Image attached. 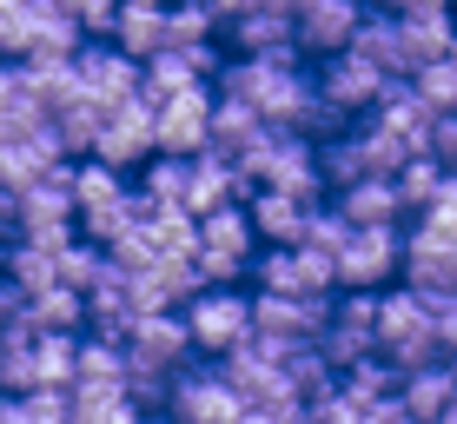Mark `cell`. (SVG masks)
Returning <instances> with one entry per match:
<instances>
[{"label":"cell","instance_id":"41","mask_svg":"<svg viewBox=\"0 0 457 424\" xmlns=\"http://www.w3.org/2000/svg\"><path fill=\"white\" fill-rule=\"evenodd\" d=\"M445 365H451V371H457V352H451V358H445Z\"/></svg>","mask_w":457,"mask_h":424},{"label":"cell","instance_id":"2","mask_svg":"<svg viewBox=\"0 0 457 424\" xmlns=\"http://www.w3.org/2000/svg\"><path fill=\"white\" fill-rule=\"evenodd\" d=\"M378 358L391 371H424V365H445L437 352V319H431V298L418 292H378Z\"/></svg>","mask_w":457,"mask_h":424},{"label":"cell","instance_id":"10","mask_svg":"<svg viewBox=\"0 0 457 424\" xmlns=\"http://www.w3.org/2000/svg\"><path fill=\"white\" fill-rule=\"evenodd\" d=\"M87 160L113 166L120 179H126V166H146V160H153V100H146V93H133L126 106H106L100 139H93Z\"/></svg>","mask_w":457,"mask_h":424},{"label":"cell","instance_id":"16","mask_svg":"<svg viewBox=\"0 0 457 424\" xmlns=\"http://www.w3.org/2000/svg\"><path fill=\"white\" fill-rule=\"evenodd\" d=\"M60 166H73V160H67V153H60V139H54V127L0 139V193H7V199H21L27 186L54 179Z\"/></svg>","mask_w":457,"mask_h":424},{"label":"cell","instance_id":"32","mask_svg":"<svg viewBox=\"0 0 457 424\" xmlns=\"http://www.w3.org/2000/svg\"><path fill=\"white\" fill-rule=\"evenodd\" d=\"M212 34H219L212 7H166V46L172 54H199V46H212Z\"/></svg>","mask_w":457,"mask_h":424},{"label":"cell","instance_id":"14","mask_svg":"<svg viewBox=\"0 0 457 424\" xmlns=\"http://www.w3.org/2000/svg\"><path fill=\"white\" fill-rule=\"evenodd\" d=\"M358 21H365L358 0H305V7H292V54L338 60L345 46H352Z\"/></svg>","mask_w":457,"mask_h":424},{"label":"cell","instance_id":"39","mask_svg":"<svg viewBox=\"0 0 457 424\" xmlns=\"http://www.w3.org/2000/svg\"><path fill=\"white\" fill-rule=\"evenodd\" d=\"M0 424H27V412H21V398H0Z\"/></svg>","mask_w":457,"mask_h":424},{"label":"cell","instance_id":"7","mask_svg":"<svg viewBox=\"0 0 457 424\" xmlns=\"http://www.w3.org/2000/svg\"><path fill=\"white\" fill-rule=\"evenodd\" d=\"M325 312L332 298H272V292H252V345L265 352H298V345H319L325 332Z\"/></svg>","mask_w":457,"mask_h":424},{"label":"cell","instance_id":"4","mask_svg":"<svg viewBox=\"0 0 457 424\" xmlns=\"http://www.w3.org/2000/svg\"><path fill=\"white\" fill-rule=\"evenodd\" d=\"M199 226V245H193V265L206 286H232V279L252 272V259H259V239H252V219L245 206L232 199V206H219L206 219H193Z\"/></svg>","mask_w":457,"mask_h":424},{"label":"cell","instance_id":"34","mask_svg":"<svg viewBox=\"0 0 457 424\" xmlns=\"http://www.w3.org/2000/svg\"><path fill=\"white\" fill-rule=\"evenodd\" d=\"M100 272H106V253H100V245H87V239H73L67 245V253H60V286H67V292H93V286H100Z\"/></svg>","mask_w":457,"mask_h":424},{"label":"cell","instance_id":"19","mask_svg":"<svg viewBox=\"0 0 457 424\" xmlns=\"http://www.w3.org/2000/svg\"><path fill=\"white\" fill-rule=\"evenodd\" d=\"M371 127L385 133L398 153H411V160H431V133H437V113H431V106H424V100H418V93L404 87V80L391 87L385 100H378Z\"/></svg>","mask_w":457,"mask_h":424},{"label":"cell","instance_id":"36","mask_svg":"<svg viewBox=\"0 0 457 424\" xmlns=\"http://www.w3.org/2000/svg\"><path fill=\"white\" fill-rule=\"evenodd\" d=\"M34 46V0H0V54H13V67Z\"/></svg>","mask_w":457,"mask_h":424},{"label":"cell","instance_id":"9","mask_svg":"<svg viewBox=\"0 0 457 424\" xmlns=\"http://www.w3.org/2000/svg\"><path fill=\"white\" fill-rule=\"evenodd\" d=\"M252 279H259V292H272V298H332L338 292V265L325 253H312V245L259 253L252 259Z\"/></svg>","mask_w":457,"mask_h":424},{"label":"cell","instance_id":"26","mask_svg":"<svg viewBox=\"0 0 457 424\" xmlns=\"http://www.w3.org/2000/svg\"><path fill=\"white\" fill-rule=\"evenodd\" d=\"M338 398L352 404L358 418H371V412H385V404L398 398V371H391L385 358H365V365L338 371Z\"/></svg>","mask_w":457,"mask_h":424},{"label":"cell","instance_id":"29","mask_svg":"<svg viewBox=\"0 0 457 424\" xmlns=\"http://www.w3.org/2000/svg\"><path fill=\"white\" fill-rule=\"evenodd\" d=\"M27 325H34V332L80 338V325H87V298H80V292H67V286H54V292L27 298Z\"/></svg>","mask_w":457,"mask_h":424},{"label":"cell","instance_id":"42","mask_svg":"<svg viewBox=\"0 0 457 424\" xmlns=\"http://www.w3.org/2000/svg\"><path fill=\"white\" fill-rule=\"evenodd\" d=\"M437 424H457V418H437Z\"/></svg>","mask_w":457,"mask_h":424},{"label":"cell","instance_id":"40","mask_svg":"<svg viewBox=\"0 0 457 424\" xmlns=\"http://www.w3.org/2000/svg\"><path fill=\"white\" fill-rule=\"evenodd\" d=\"M445 60H451V73H457V40H451V54H445Z\"/></svg>","mask_w":457,"mask_h":424},{"label":"cell","instance_id":"6","mask_svg":"<svg viewBox=\"0 0 457 424\" xmlns=\"http://www.w3.org/2000/svg\"><path fill=\"white\" fill-rule=\"evenodd\" d=\"M319 358L332 371H352V365H365V358H378V292L332 298L325 332H319Z\"/></svg>","mask_w":457,"mask_h":424},{"label":"cell","instance_id":"23","mask_svg":"<svg viewBox=\"0 0 457 424\" xmlns=\"http://www.w3.org/2000/svg\"><path fill=\"white\" fill-rule=\"evenodd\" d=\"M113 54H126L133 67H146V60L166 54V7H153V0H133V7H120L113 21Z\"/></svg>","mask_w":457,"mask_h":424},{"label":"cell","instance_id":"21","mask_svg":"<svg viewBox=\"0 0 457 424\" xmlns=\"http://www.w3.org/2000/svg\"><path fill=\"white\" fill-rule=\"evenodd\" d=\"M206 73H219L212 46H199V54H172V46H166L160 60L139 67V93H146L153 106H166V100H179V93H199V87H206Z\"/></svg>","mask_w":457,"mask_h":424},{"label":"cell","instance_id":"13","mask_svg":"<svg viewBox=\"0 0 457 424\" xmlns=\"http://www.w3.org/2000/svg\"><path fill=\"white\" fill-rule=\"evenodd\" d=\"M398 87V80H385L378 67H365L358 54H338V60H325V73H319V100H325V113L338 120H358V113H378V100Z\"/></svg>","mask_w":457,"mask_h":424},{"label":"cell","instance_id":"22","mask_svg":"<svg viewBox=\"0 0 457 424\" xmlns=\"http://www.w3.org/2000/svg\"><path fill=\"white\" fill-rule=\"evenodd\" d=\"M451 404H457V371L451 365H424V371H404L398 378L404 424H437V418H451Z\"/></svg>","mask_w":457,"mask_h":424},{"label":"cell","instance_id":"33","mask_svg":"<svg viewBox=\"0 0 457 424\" xmlns=\"http://www.w3.org/2000/svg\"><path fill=\"white\" fill-rule=\"evenodd\" d=\"M404 87H411L437 120H451V113H457V73H451V60H431V67H418Z\"/></svg>","mask_w":457,"mask_h":424},{"label":"cell","instance_id":"12","mask_svg":"<svg viewBox=\"0 0 457 424\" xmlns=\"http://www.w3.org/2000/svg\"><path fill=\"white\" fill-rule=\"evenodd\" d=\"M338 265V286L345 292H378L391 272L404 265V232L398 226H352V239H345V253L332 259Z\"/></svg>","mask_w":457,"mask_h":424},{"label":"cell","instance_id":"17","mask_svg":"<svg viewBox=\"0 0 457 424\" xmlns=\"http://www.w3.org/2000/svg\"><path fill=\"white\" fill-rule=\"evenodd\" d=\"M391 21H398V40H404L411 73L431 67V60H445L451 40H457V13L437 7V0H404V7H391Z\"/></svg>","mask_w":457,"mask_h":424},{"label":"cell","instance_id":"27","mask_svg":"<svg viewBox=\"0 0 457 424\" xmlns=\"http://www.w3.org/2000/svg\"><path fill=\"white\" fill-rule=\"evenodd\" d=\"M73 391H126V352L113 338H80V352H73Z\"/></svg>","mask_w":457,"mask_h":424},{"label":"cell","instance_id":"25","mask_svg":"<svg viewBox=\"0 0 457 424\" xmlns=\"http://www.w3.org/2000/svg\"><path fill=\"white\" fill-rule=\"evenodd\" d=\"M332 206L345 212V226H358V232H365V226H398V219H404V199H398V186H391V179L345 186Z\"/></svg>","mask_w":457,"mask_h":424},{"label":"cell","instance_id":"30","mask_svg":"<svg viewBox=\"0 0 457 424\" xmlns=\"http://www.w3.org/2000/svg\"><path fill=\"white\" fill-rule=\"evenodd\" d=\"M100 120H106V106H93L87 93H73L67 106H60L54 120H46V127H54V139H60V153H93V139H100Z\"/></svg>","mask_w":457,"mask_h":424},{"label":"cell","instance_id":"38","mask_svg":"<svg viewBox=\"0 0 457 424\" xmlns=\"http://www.w3.org/2000/svg\"><path fill=\"white\" fill-rule=\"evenodd\" d=\"M27 424H73V398L67 391H34V398H21Z\"/></svg>","mask_w":457,"mask_h":424},{"label":"cell","instance_id":"37","mask_svg":"<svg viewBox=\"0 0 457 424\" xmlns=\"http://www.w3.org/2000/svg\"><path fill=\"white\" fill-rule=\"evenodd\" d=\"M345 239H352V226H345V212H338V206H319V212H312V226H305V245H312V253L338 259V253H345Z\"/></svg>","mask_w":457,"mask_h":424},{"label":"cell","instance_id":"31","mask_svg":"<svg viewBox=\"0 0 457 424\" xmlns=\"http://www.w3.org/2000/svg\"><path fill=\"white\" fill-rule=\"evenodd\" d=\"M67 398H73V424H146V412L126 391H67Z\"/></svg>","mask_w":457,"mask_h":424},{"label":"cell","instance_id":"24","mask_svg":"<svg viewBox=\"0 0 457 424\" xmlns=\"http://www.w3.org/2000/svg\"><path fill=\"white\" fill-rule=\"evenodd\" d=\"M345 54H358L365 67L385 73V80H411V60H404V40H398V21H391V13H365Z\"/></svg>","mask_w":457,"mask_h":424},{"label":"cell","instance_id":"20","mask_svg":"<svg viewBox=\"0 0 457 424\" xmlns=\"http://www.w3.org/2000/svg\"><path fill=\"white\" fill-rule=\"evenodd\" d=\"M73 80H80L93 106H126L139 93V67L126 54H113V46H80L73 54Z\"/></svg>","mask_w":457,"mask_h":424},{"label":"cell","instance_id":"8","mask_svg":"<svg viewBox=\"0 0 457 424\" xmlns=\"http://www.w3.org/2000/svg\"><path fill=\"white\" fill-rule=\"evenodd\" d=\"M166 418L172 424H239L245 404H239V391L226 385L219 365H186L166 385Z\"/></svg>","mask_w":457,"mask_h":424},{"label":"cell","instance_id":"15","mask_svg":"<svg viewBox=\"0 0 457 424\" xmlns=\"http://www.w3.org/2000/svg\"><path fill=\"white\" fill-rule=\"evenodd\" d=\"M206 120H212L206 87L153 106V153H160V160H199V153H206Z\"/></svg>","mask_w":457,"mask_h":424},{"label":"cell","instance_id":"28","mask_svg":"<svg viewBox=\"0 0 457 424\" xmlns=\"http://www.w3.org/2000/svg\"><path fill=\"white\" fill-rule=\"evenodd\" d=\"M232 193H239L232 166L212 160V153H199L193 172H186V219H206V212H219V206H232Z\"/></svg>","mask_w":457,"mask_h":424},{"label":"cell","instance_id":"18","mask_svg":"<svg viewBox=\"0 0 457 424\" xmlns=\"http://www.w3.org/2000/svg\"><path fill=\"white\" fill-rule=\"evenodd\" d=\"M219 27L232 34V54H239V60L292 54V7H226Z\"/></svg>","mask_w":457,"mask_h":424},{"label":"cell","instance_id":"1","mask_svg":"<svg viewBox=\"0 0 457 424\" xmlns=\"http://www.w3.org/2000/svg\"><path fill=\"white\" fill-rule=\"evenodd\" d=\"M120 352H126V398L153 404V398H166V385L186 371L193 338H186L179 312H160V319H139L133 332L120 338Z\"/></svg>","mask_w":457,"mask_h":424},{"label":"cell","instance_id":"5","mask_svg":"<svg viewBox=\"0 0 457 424\" xmlns=\"http://www.w3.org/2000/svg\"><path fill=\"white\" fill-rule=\"evenodd\" d=\"M179 325L193 338V352L232 358L239 345H252V298L239 286H206L193 305H179Z\"/></svg>","mask_w":457,"mask_h":424},{"label":"cell","instance_id":"35","mask_svg":"<svg viewBox=\"0 0 457 424\" xmlns=\"http://www.w3.org/2000/svg\"><path fill=\"white\" fill-rule=\"evenodd\" d=\"M391 186H398L404 212H418V219H424V212H431V199H437V186H445V172H437V160H411Z\"/></svg>","mask_w":457,"mask_h":424},{"label":"cell","instance_id":"3","mask_svg":"<svg viewBox=\"0 0 457 424\" xmlns=\"http://www.w3.org/2000/svg\"><path fill=\"white\" fill-rule=\"evenodd\" d=\"M411 166V153H398L378 127H345L332 133L319 146V172H325V186H365V179H398V172Z\"/></svg>","mask_w":457,"mask_h":424},{"label":"cell","instance_id":"11","mask_svg":"<svg viewBox=\"0 0 457 424\" xmlns=\"http://www.w3.org/2000/svg\"><path fill=\"white\" fill-rule=\"evenodd\" d=\"M404 292H418V298H457V239H445L437 226H418L404 232Z\"/></svg>","mask_w":457,"mask_h":424}]
</instances>
